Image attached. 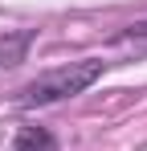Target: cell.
I'll return each instance as SVG.
<instances>
[{
    "instance_id": "4",
    "label": "cell",
    "mask_w": 147,
    "mask_h": 151,
    "mask_svg": "<svg viewBox=\"0 0 147 151\" xmlns=\"http://www.w3.org/2000/svg\"><path fill=\"white\" fill-rule=\"evenodd\" d=\"M29 49V33H21V37H12V41H0V61H21V53Z\"/></svg>"
},
{
    "instance_id": "2",
    "label": "cell",
    "mask_w": 147,
    "mask_h": 151,
    "mask_svg": "<svg viewBox=\"0 0 147 151\" xmlns=\"http://www.w3.org/2000/svg\"><path fill=\"white\" fill-rule=\"evenodd\" d=\"M12 151H57V139L45 127H21L12 139Z\"/></svg>"
},
{
    "instance_id": "1",
    "label": "cell",
    "mask_w": 147,
    "mask_h": 151,
    "mask_svg": "<svg viewBox=\"0 0 147 151\" xmlns=\"http://www.w3.org/2000/svg\"><path fill=\"white\" fill-rule=\"evenodd\" d=\"M98 78H102V61L82 57V61H70V65H61V70H49V74L33 78L21 94H17V102H21V106H53V102H66V98H74V94H82V90H90Z\"/></svg>"
},
{
    "instance_id": "3",
    "label": "cell",
    "mask_w": 147,
    "mask_h": 151,
    "mask_svg": "<svg viewBox=\"0 0 147 151\" xmlns=\"http://www.w3.org/2000/svg\"><path fill=\"white\" fill-rule=\"evenodd\" d=\"M119 45H135V49H147V21H135V25H127L115 37Z\"/></svg>"
}]
</instances>
